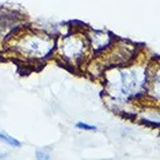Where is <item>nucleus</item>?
Returning <instances> with one entry per match:
<instances>
[{
  "mask_svg": "<svg viewBox=\"0 0 160 160\" xmlns=\"http://www.w3.org/2000/svg\"><path fill=\"white\" fill-rule=\"evenodd\" d=\"M0 139L1 140H5V142H7V143H9L11 145H13V146H20V142H18L16 139H14V138H12V137L9 136H5V135H1L0 133Z\"/></svg>",
  "mask_w": 160,
  "mask_h": 160,
  "instance_id": "nucleus-1",
  "label": "nucleus"
},
{
  "mask_svg": "<svg viewBox=\"0 0 160 160\" xmlns=\"http://www.w3.org/2000/svg\"><path fill=\"white\" fill-rule=\"evenodd\" d=\"M36 156L38 159H48L49 157H50V151L45 150V148H41V150H37L36 151Z\"/></svg>",
  "mask_w": 160,
  "mask_h": 160,
  "instance_id": "nucleus-2",
  "label": "nucleus"
},
{
  "mask_svg": "<svg viewBox=\"0 0 160 160\" xmlns=\"http://www.w3.org/2000/svg\"><path fill=\"white\" fill-rule=\"evenodd\" d=\"M77 127H78V128H84V129H86V130H94V129H95V127H91V125H87V124H84V123H78Z\"/></svg>",
  "mask_w": 160,
  "mask_h": 160,
  "instance_id": "nucleus-3",
  "label": "nucleus"
}]
</instances>
